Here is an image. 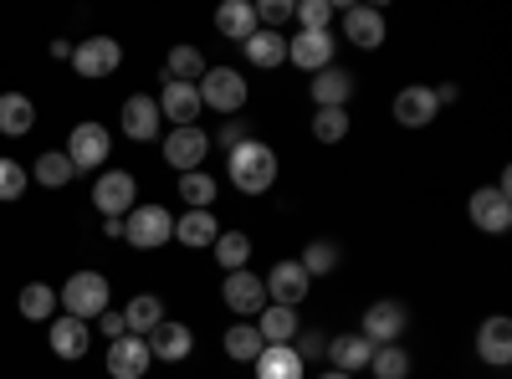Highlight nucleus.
Listing matches in <instances>:
<instances>
[{
  "label": "nucleus",
  "mask_w": 512,
  "mask_h": 379,
  "mask_svg": "<svg viewBox=\"0 0 512 379\" xmlns=\"http://www.w3.org/2000/svg\"><path fill=\"white\" fill-rule=\"evenodd\" d=\"M277 149L272 144H262V139H246V144H236L231 154H226V180L241 190V195H267L272 185H277Z\"/></svg>",
  "instance_id": "obj_1"
},
{
  "label": "nucleus",
  "mask_w": 512,
  "mask_h": 379,
  "mask_svg": "<svg viewBox=\"0 0 512 379\" xmlns=\"http://www.w3.org/2000/svg\"><path fill=\"white\" fill-rule=\"evenodd\" d=\"M57 303L67 308V318H82V323H93L98 313H108V308H113V287H108V277H103V272L82 267V272H72V277L62 282Z\"/></svg>",
  "instance_id": "obj_2"
},
{
  "label": "nucleus",
  "mask_w": 512,
  "mask_h": 379,
  "mask_svg": "<svg viewBox=\"0 0 512 379\" xmlns=\"http://www.w3.org/2000/svg\"><path fill=\"white\" fill-rule=\"evenodd\" d=\"M195 93H200V108L210 113H226V118H241L251 88H246V77L236 67H205V77L195 82Z\"/></svg>",
  "instance_id": "obj_3"
},
{
  "label": "nucleus",
  "mask_w": 512,
  "mask_h": 379,
  "mask_svg": "<svg viewBox=\"0 0 512 379\" xmlns=\"http://www.w3.org/2000/svg\"><path fill=\"white\" fill-rule=\"evenodd\" d=\"M123 241L139 246V251H154V246H169L175 241V216L164 205H134L123 216Z\"/></svg>",
  "instance_id": "obj_4"
},
{
  "label": "nucleus",
  "mask_w": 512,
  "mask_h": 379,
  "mask_svg": "<svg viewBox=\"0 0 512 379\" xmlns=\"http://www.w3.org/2000/svg\"><path fill=\"white\" fill-rule=\"evenodd\" d=\"M93 205L103 210V221H108V216L123 221L128 210L139 205V180L128 175V170H103V175L93 180Z\"/></svg>",
  "instance_id": "obj_5"
},
{
  "label": "nucleus",
  "mask_w": 512,
  "mask_h": 379,
  "mask_svg": "<svg viewBox=\"0 0 512 379\" xmlns=\"http://www.w3.org/2000/svg\"><path fill=\"white\" fill-rule=\"evenodd\" d=\"M118 67H123V47L113 36H88V41H77V47H72V72L88 77V82L113 77Z\"/></svg>",
  "instance_id": "obj_6"
},
{
  "label": "nucleus",
  "mask_w": 512,
  "mask_h": 379,
  "mask_svg": "<svg viewBox=\"0 0 512 379\" xmlns=\"http://www.w3.org/2000/svg\"><path fill=\"white\" fill-rule=\"evenodd\" d=\"M262 287H267V303H277V308H297V303H303L308 292H313V277L297 267V257H282V262L267 267Z\"/></svg>",
  "instance_id": "obj_7"
},
{
  "label": "nucleus",
  "mask_w": 512,
  "mask_h": 379,
  "mask_svg": "<svg viewBox=\"0 0 512 379\" xmlns=\"http://www.w3.org/2000/svg\"><path fill=\"white\" fill-rule=\"evenodd\" d=\"M205 154H210V134L200 129V123L164 134V164H169V170L190 175V170H200V164H205Z\"/></svg>",
  "instance_id": "obj_8"
},
{
  "label": "nucleus",
  "mask_w": 512,
  "mask_h": 379,
  "mask_svg": "<svg viewBox=\"0 0 512 379\" xmlns=\"http://www.w3.org/2000/svg\"><path fill=\"white\" fill-rule=\"evenodd\" d=\"M108 154H113V139H108L103 123H77V129L67 134V159H72V170H77V175H82V170H98V164H108Z\"/></svg>",
  "instance_id": "obj_9"
},
{
  "label": "nucleus",
  "mask_w": 512,
  "mask_h": 379,
  "mask_svg": "<svg viewBox=\"0 0 512 379\" xmlns=\"http://www.w3.org/2000/svg\"><path fill=\"white\" fill-rule=\"evenodd\" d=\"M466 216H472V226L482 231V236H502L507 226H512V195H502L497 185L487 190H472V200H466Z\"/></svg>",
  "instance_id": "obj_10"
},
{
  "label": "nucleus",
  "mask_w": 512,
  "mask_h": 379,
  "mask_svg": "<svg viewBox=\"0 0 512 379\" xmlns=\"http://www.w3.org/2000/svg\"><path fill=\"white\" fill-rule=\"evenodd\" d=\"M405 323H410L405 303H395V298H379V303H369V308H364V323H359V333H364V339L379 349V344H400Z\"/></svg>",
  "instance_id": "obj_11"
},
{
  "label": "nucleus",
  "mask_w": 512,
  "mask_h": 379,
  "mask_svg": "<svg viewBox=\"0 0 512 379\" xmlns=\"http://www.w3.org/2000/svg\"><path fill=\"white\" fill-rule=\"evenodd\" d=\"M333 31H297V36H287V62L297 67V72H323V67H333Z\"/></svg>",
  "instance_id": "obj_12"
},
{
  "label": "nucleus",
  "mask_w": 512,
  "mask_h": 379,
  "mask_svg": "<svg viewBox=\"0 0 512 379\" xmlns=\"http://www.w3.org/2000/svg\"><path fill=\"white\" fill-rule=\"evenodd\" d=\"M221 303H226L236 318H256V313L267 308V287H262V277H256L251 267H241V272H226Z\"/></svg>",
  "instance_id": "obj_13"
},
{
  "label": "nucleus",
  "mask_w": 512,
  "mask_h": 379,
  "mask_svg": "<svg viewBox=\"0 0 512 379\" xmlns=\"http://www.w3.org/2000/svg\"><path fill=\"white\" fill-rule=\"evenodd\" d=\"M159 113H164V123L169 129H190V123H200V93H195V82H169L164 77V88H159Z\"/></svg>",
  "instance_id": "obj_14"
},
{
  "label": "nucleus",
  "mask_w": 512,
  "mask_h": 379,
  "mask_svg": "<svg viewBox=\"0 0 512 379\" xmlns=\"http://www.w3.org/2000/svg\"><path fill=\"white\" fill-rule=\"evenodd\" d=\"M149 369H154L149 339H139V333H123V339L108 344V374H113V379H144Z\"/></svg>",
  "instance_id": "obj_15"
},
{
  "label": "nucleus",
  "mask_w": 512,
  "mask_h": 379,
  "mask_svg": "<svg viewBox=\"0 0 512 379\" xmlns=\"http://www.w3.org/2000/svg\"><path fill=\"white\" fill-rule=\"evenodd\" d=\"M338 21H344V41L359 52H379L384 47V11L374 6H344L338 11Z\"/></svg>",
  "instance_id": "obj_16"
},
{
  "label": "nucleus",
  "mask_w": 512,
  "mask_h": 379,
  "mask_svg": "<svg viewBox=\"0 0 512 379\" xmlns=\"http://www.w3.org/2000/svg\"><path fill=\"white\" fill-rule=\"evenodd\" d=\"M395 123L400 129H431L436 123V113H441V103H436V93L425 88V82H415V88H400L395 93Z\"/></svg>",
  "instance_id": "obj_17"
},
{
  "label": "nucleus",
  "mask_w": 512,
  "mask_h": 379,
  "mask_svg": "<svg viewBox=\"0 0 512 379\" xmlns=\"http://www.w3.org/2000/svg\"><path fill=\"white\" fill-rule=\"evenodd\" d=\"M118 123H123V134L134 139V144H154L159 129H164V113H159V103H154L149 93H134V98L123 103Z\"/></svg>",
  "instance_id": "obj_18"
},
{
  "label": "nucleus",
  "mask_w": 512,
  "mask_h": 379,
  "mask_svg": "<svg viewBox=\"0 0 512 379\" xmlns=\"http://www.w3.org/2000/svg\"><path fill=\"white\" fill-rule=\"evenodd\" d=\"M190 349H195V328H190V323L164 318V323L149 333V354H154L159 364H185Z\"/></svg>",
  "instance_id": "obj_19"
},
{
  "label": "nucleus",
  "mask_w": 512,
  "mask_h": 379,
  "mask_svg": "<svg viewBox=\"0 0 512 379\" xmlns=\"http://www.w3.org/2000/svg\"><path fill=\"white\" fill-rule=\"evenodd\" d=\"M354 72H344V67H323V72H313V82H308V93H313V108H349V98H354Z\"/></svg>",
  "instance_id": "obj_20"
},
{
  "label": "nucleus",
  "mask_w": 512,
  "mask_h": 379,
  "mask_svg": "<svg viewBox=\"0 0 512 379\" xmlns=\"http://www.w3.org/2000/svg\"><path fill=\"white\" fill-rule=\"evenodd\" d=\"M477 359L492 364V369H507L512 364V318H482L477 328Z\"/></svg>",
  "instance_id": "obj_21"
},
{
  "label": "nucleus",
  "mask_w": 512,
  "mask_h": 379,
  "mask_svg": "<svg viewBox=\"0 0 512 379\" xmlns=\"http://www.w3.org/2000/svg\"><path fill=\"white\" fill-rule=\"evenodd\" d=\"M47 339H52V354L57 359H82L88 354V344H93V323H82V318H52V328H47Z\"/></svg>",
  "instance_id": "obj_22"
},
{
  "label": "nucleus",
  "mask_w": 512,
  "mask_h": 379,
  "mask_svg": "<svg viewBox=\"0 0 512 379\" xmlns=\"http://www.w3.org/2000/svg\"><path fill=\"white\" fill-rule=\"evenodd\" d=\"M323 354H328V364H333L338 374H359V369H369L374 344L354 328V333H338V339H328V349H323Z\"/></svg>",
  "instance_id": "obj_23"
},
{
  "label": "nucleus",
  "mask_w": 512,
  "mask_h": 379,
  "mask_svg": "<svg viewBox=\"0 0 512 379\" xmlns=\"http://www.w3.org/2000/svg\"><path fill=\"white\" fill-rule=\"evenodd\" d=\"M251 369H256V379H308V364L292 354V344H267L251 359Z\"/></svg>",
  "instance_id": "obj_24"
},
{
  "label": "nucleus",
  "mask_w": 512,
  "mask_h": 379,
  "mask_svg": "<svg viewBox=\"0 0 512 379\" xmlns=\"http://www.w3.org/2000/svg\"><path fill=\"white\" fill-rule=\"evenodd\" d=\"M221 236V221H216V210H185V216L175 221V241L190 246V251H210Z\"/></svg>",
  "instance_id": "obj_25"
},
{
  "label": "nucleus",
  "mask_w": 512,
  "mask_h": 379,
  "mask_svg": "<svg viewBox=\"0 0 512 379\" xmlns=\"http://www.w3.org/2000/svg\"><path fill=\"white\" fill-rule=\"evenodd\" d=\"M241 52H246V62H251V67L277 72V67L287 62V36H282V31H262V26H256V31L241 41Z\"/></svg>",
  "instance_id": "obj_26"
},
{
  "label": "nucleus",
  "mask_w": 512,
  "mask_h": 379,
  "mask_svg": "<svg viewBox=\"0 0 512 379\" xmlns=\"http://www.w3.org/2000/svg\"><path fill=\"white\" fill-rule=\"evenodd\" d=\"M251 323H256V333H262V344H292V339H297V328H303L297 308H277V303H267Z\"/></svg>",
  "instance_id": "obj_27"
},
{
  "label": "nucleus",
  "mask_w": 512,
  "mask_h": 379,
  "mask_svg": "<svg viewBox=\"0 0 512 379\" xmlns=\"http://www.w3.org/2000/svg\"><path fill=\"white\" fill-rule=\"evenodd\" d=\"M36 129V103L26 93H0V134L6 139H21Z\"/></svg>",
  "instance_id": "obj_28"
},
{
  "label": "nucleus",
  "mask_w": 512,
  "mask_h": 379,
  "mask_svg": "<svg viewBox=\"0 0 512 379\" xmlns=\"http://www.w3.org/2000/svg\"><path fill=\"white\" fill-rule=\"evenodd\" d=\"M221 349H226V359H236V364H251V359L262 354L267 344H262V333H256V323H251V318H236V323L221 333Z\"/></svg>",
  "instance_id": "obj_29"
},
{
  "label": "nucleus",
  "mask_w": 512,
  "mask_h": 379,
  "mask_svg": "<svg viewBox=\"0 0 512 379\" xmlns=\"http://www.w3.org/2000/svg\"><path fill=\"white\" fill-rule=\"evenodd\" d=\"M123 323H128V333H139V339H149V333L164 323V298H154V292H139V298H128Z\"/></svg>",
  "instance_id": "obj_30"
},
{
  "label": "nucleus",
  "mask_w": 512,
  "mask_h": 379,
  "mask_svg": "<svg viewBox=\"0 0 512 379\" xmlns=\"http://www.w3.org/2000/svg\"><path fill=\"white\" fill-rule=\"evenodd\" d=\"M205 52L200 47H190V41H180V47H169V57H164V77L169 82H200L205 77Z\"/></svg>",
  "instance_id": "obj_31"
},
{
  "label": "nucleus",
  "mask_w": 512,
  "mask_h": 379,
  "mask_svg": "<svg viewBox=\"0 0 512 379\" xmlns=\"http://www.w3.org/2000/svg\"><path fill=\"white\" fill-rule=\"evenodd\" d=\"M16 308H21V318H31V323H52V318H57V287L26 282L21 298H16Z\"/></svg>",
  "instance_id": "obj_32"
},
{
  "label": "nucleus",
  "mask_w": 512,
  "mask_h": 379,
  "mask_svg": "<svg viewBox=\"0 0 512 379\" xmlns=\"http://www.w3.org/2000/svg\"><path fill=\"white\" fill-rule=\"evenodd\" d=\"M216 31L226 41H246L256 31V11H251V0H226V6L216 11Z\"/></svg>",
  "instance_id": "obj_33"
},
{
  "label": "nucleus",
  "mask_w": 512,
  "mask_h": 379,
  "mask_svg": "<svg viewBox=\"0 0 512 379\" xmlns=\"http://www.w3.org/2000/svg\"><path fill=\"white\" fill-rule=\"evenodd\" d=\"M72 159H67V149H47L36 164H31V180L36 185H47V190H62V185H72Z\"/></svg>",
  "instance_id": "obj_34"
},
{
  "label": "nucleus",
  "mask_w": 512,
  "mask_h": 379,
  "mask_svg": "<svg viewBox=\"0 0 512 379\" xmlns=\"http://www.w3.org/2000/svg\"><path fill=\"white\" fill-rule=\"evenodd\" d=\"M210 257L221 262V272H241L251 262V236L246 231H221L216 246H210Z\"/></svg>",
  "instance_id": "obj_35"
},
{
  "label": "nucleus",
  "mask_w": 512,
  "mask_h": 379,
  "mask_svg": "<svg viewBox=\"0 0 512 379\" xmlns=\"http://www.w3.org/2000/svg\"><path fill=\"white\" fill-rule=\"evenodd\" d=\"M216 195H221L216 175H205V170H190V175H180V200H185L190 210H210V205H216Z\"/></svg>",
  "instance_id": "obj_36"
},
{
  "label": "nucleus",
  "mask_w": 512,
  "mask_h": 379,
  "mask_svg": "<svg viewBox=\"0 0 512 379\" xmlns=\"http://www.w3.org/2000/svg\"><path fill=\"white\" fill-rule=\"evenodd\" d=\"M349 129H354L349 108H318V113H313V139H318V144H344Z\"/></svg>",
  "instance_id": "obj_37"
},
{
  "label": "nucleus",
  "mask_w": 512,
  "mask_h": 379,
  "mask_svg": "<svg viewBox=\"0 0 512 379\" xmlns=\"http://www.w3.org/2000/svg\"><path fill=\"white\" fill-rule=\"evenodd\" d=\"M338 257H344V251H338V241H308L303 246V257H297V267H303L308 277H328L333 267H338Z\"/></svg>",
  "instance_id": "obj_38"
},
{
  "label": "nucleus",
  "mask_w": 512,
  "mask_h": 379,
  "mask_svg": "<svg viewBox=\"0 0 512 379\" xmlns=\"http://www.w3.org/2000/svg\"><path fill=\"white\" fill-rule=\"evenodd\" d=\"M333 16H338L333 0H292V21H297V31H328Z\"/></svg>",
  "instance_id": "obj_39"
},
{
  "label": "nucleus",
  "mask_w": 512,
  "mask_h": 379,
  "mask_svg": "<svg viewBox=\"0 0 512 379\" xmlns=\"http://www.w3.org/2000/svg\"><path fill=\"white\" fill-rule=\"evenodd\" d=\"M369 369H374V379H410V354L400 344H379Z\"/></svg>",
  "instance_id": "obj_40"
},
{
  "label": "nucleus",
  "mask_w": 512,
  "mask_h": 379,
  "mask_svg": "<svg viewBox=\"0 0 512 379\" xmlns=\"http://www.w3.org/2000/svg\"><path fill=\"white\" fill-rule=\"evenodd\" d=\"M26 185H31V175H26V164L21 159H0V200H21L26 195Z\"/></svg>",
  "instance_id": "obj_41"
},
{
  "label": "nucleus",
  "mask_w": 512,
  "mask_h": 379,
  "mask_svg": "<svg viewBox=\"0 0 512 379\" xmlns=\"http://www.w3.org/2000/svg\"><path fill=\"white\" fill-rule=\"evenodd\" d=\"M256 26L262 31H282L287 21H292V0H256Z\"/></svg>",
  "instance_id": "obj_42"
},
{
  "label": "nucleus",
  "mask_w": 512,
  "mask_h": 379,
  "mask_svg": "<svg viewBox=\"0 0 512 379\" xmlns=\"http://www.w3.org/2000/svg\"><path fill=\"white\" fill-rule=\"evenodd\" d=\"M323 349H328V339H323L318 328H297V339H292V354L303 359V364H313V359H318Z\"/></svg>",
  "instance_id": "obj_43"
},
{
  "label": "nucleus",
  "mask_w": 512,
  "mask_h": 379,
  "mask_svg": "<svg viewBox=\"0 0 512 379\" xmlns=\"http://www.w3.org/2000/svg\"><path fill=\"white\" fill-rule=\"evenodd\" d=\"M246 139H251V123H241V118L221 123V134H216V144H226V154H231L236 144H246Z\"/></svg>",
  "instance_id": "obj_44"
},
{
  "label": "nucleus",
  "mask_w": 512,
  "mask_h": 379,
  "mask_svg": "<svg viewBox=\"0 0 512 379\" xmlns=\"http://www.w3.org/2000/svg\"><path fill=\"white\" fill-rule=\"evenodd\" d=\"M93 323H98V328L108 333V344H113V339H123V333H128V323H123V313H113V308H108V313H98Z\"/></svg>",
  "instance_id": "obj_45"
},
{
  "label": "nucleus",
  "mask_w": 512,
  "mask_h": 379,
  "mask_svg": "<svg viewBox=\"0 0 512 379\" xmlns=\"http://www.w3.org/2000/svg\"><path fill=\"white\" fill-rule=\"evenodd\" d=\"M431 93H436V103H441V108L461 98V88H456V82H441V88H431Z\"/></svg>",
  "instance_id": "obj_46"
},
{
  "label": "nucleus",
  "mask_w": 512,
  "mask_h": 379,
  "mask_svg": "<svg viewBox=\"0 0 512 379\" xmlns=\"http://www.w3.org/2000/svg\"><path fill=\"white\" fill-rule=\"evenodd\" d=\"M318 379H354V374H338V369H323Z\"/></svg>",
  "instance_id": "obj_47"
}]
</instances>
